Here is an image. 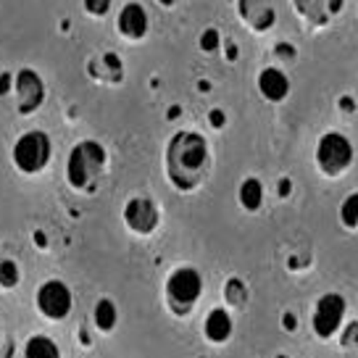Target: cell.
<instances>
[{
    "label": "cell",
    "instance_id": "obj_1",
    "mask_svg": "<svg viewBox=\"0 0 358 358\" xmlns=\"http://www.w3.org/2000/svg\"><path fill=\"white\" fill-rule=\"evenodd\" d=\"M211 166L206 137L198 132H177L166 148V177L179 192H192Z\"/></svg>",
    "mask_w": 358,
    "mask_h": 358
},
{
    "label": "cell",
    "instance_id": "obj_2",
    "mask_svg": "<svg viewBox=\"0 0 358 358\" xmlns=\"http://www.w3.org/2000/svg\"><path fill=\"white\" fill-rule=\"evenodd\" d=\"M106 148L95 140H85L71 148L66 161V179L74 190H92V182L106 169Z\"/></svg>",
    "mask_w": 358,
    "mask_h": 358
},
{
    "label": "cell",
    "instance_id": "obj_3",
    "mask_svg": "<svg viewBox=\"0 0 358 358\" xmlns=\"http://www.w3.org/2000/svg\"><path fill=\"white\" fill-rule=\"evenodd\" d=\"M50 156H53V143H50L48 132H43V129L24 132L11 150L13 166L19 169L22 174H27V177L40 174L50 164Z\"/></svg>",
    "mask_w": 358,
    "mask_h": 358
},
{
    "label": "cell",
    "instance_id": "obj_4",
    "mask_svg": "<svg viewBox=\"0 0 358 358\" xmlns=\"http://www.w3.org/2000/svg\"><path fill=\"white\" fill-rule=\"evenodd\" d=\"M203 295V277L198 268L179 266L169 274L166 280V303L171 313L177 316H187L195 308V303Z\"/></svg>",
    "mask_w": 358,
    "mask_h": 358
},
{
    "label": "cell",
    "instance_id": "obj_5",
    "mask_svg": "<svg viewBox=\"0 0 358 358\" xmlns=\"http://www.w3.org/2000/svg\"><path fill=\"white\" fill-rule=\"evenodd\" d=\"M353 164V143L343 132H324L316 143V166L329 179H337Z\"/></svg>",
    "mask_w": 358,
    "mask_h": 358
},
{
    "label": "cell",
    "instance_id": "obj_6",
    "mask_svg": "<svg viewBox=\"0 0 358 358\" xmlns=\"http://www.w3.org/2000/svg\"><path fill=\"white\" fill-rule=\"evenodd\" d=\"M343 319H345V298L340 292H327L316 301L313 308V332L322 340H329L343 329Z\"/></svg>",
    "mask_w": 358,
    "mask_h": 358
},
{
    "label": "cell",
    "instance_id": "obj_7",
    "mask_svg": "<svg viewBox=\"0 0 358 358\" xmlns=\"http://www.w3.org/2000/svg\"><path fill=\"white\" fill-rule=\"evenodd\" d=\"M71 306H74V295H71L66 282L48 280L40 285V290H37V311L43 313L45 319L61 322L71 313Z\"/></svg>",
    "mask_w": 358,
    "mask_h": 358
},
{
    "label": "cell",
    "instance_id": "obj_8",
    "mask_svg": "<svg viewBox=\"0 0 358 358\" xmlns=\"http://www.w3.org/2000/svg\"><path fill=\"white\" fill-rule=\"evenodd\" d=\"M158 222H161V211L156 208V203L145 198V195H134L124 206V224L134 235H153Z\"/></svg>",
    "mask_w": 358,
    "mask_h": 358
},
{
    "label": "cell",
    "instance_id": "obj_9",
    "mask_svg": "<svg viewBox=\"0 0 358 358\" xmlns=\"http://www.w3.org/2000/svg\"><path fill=\"white\" fill-rule=\"evenodd\" d=\"M13 90H16V103H19V113L29 116L34 113L45 101V82L40 79V74L34 69H22L16 71V82H13Z\"/></svg>",
    "mask_w": 358,
    "mask_h": 358
},
{
    "label": "cell",
    "instance_id": "obj_10",
    "mask_svg": "<svg viewBox=\"0 0 358 358\" xmlns=\"http://www.w3.org/2000/svg\"><path fill=\"white\" fill-rule=\"evenodd\" d=\"M116 27H119V34L127 40H143L148 34V27H150V19H148L143 3H137V0L124 3V8L116 16Z\"/></svg>",
    "mask_w": 358,
    "mask_h": 358
},
{
    "label": "cell",
    "instance_id": "obj_11",
    "mask_svg": "<svg viewBox=\"0 0 358 358\" xmlns=\"http://www.w3.org/2000/svg\"><path fill=\"white\" fill-rule=\"evenodd\" d=\"M258 92H261L268 103H282L290 95V79H287V74L277 66L261 69V74H258Z\"/></svg>",
    "mask_w": 358,
    "mask_h": 358
},
{
    "label": "cell",
    "instance_id": "obj_12",
    "mask_svg": "<svg viewBox=\"0 0 358 358\" xmlns=\"http://www.w3.org/2000/svg\"><path fill=\"white\" fill-rule=\"evenodd\" d=\"M232 327L235 324H232L229 311L222 308V306H216V308L208 311L206 322H203V335H206V340L213 343V345H224V343L232 337Z\"/></svg>",
    "mask_w": 358,
    "mask_h": 358
},
{
    "label": "cell",
    "instance_id": "obj_13",
    "mask_svg": "<svg viewBox=\"0 0 358 358\" xmlns=\"http://www.w3.org/2000/svg\"><path fill=\"white\" fill-rule=\"evenodd\" d=\"M237 198H240V206H243L245 211H250V213L258 211V208L264 206V185H261V179H256V177L243 179Z\"/></svg>",
    "mask_w": 358,
    "mask_h": 358
},
{
    "label": "cell",
    "instance_id": "obj_14",
    "mask_svg": "<svg viewBox=\"0 0 358 358\" xmlns=\"http://www.w3.org/2000/svg\"><path fill=\"white\" fill-rule=\"evenodd\" d=\"M24 358H61V348L48 335H34L24 345Z\"/></svg>",
    "mask_w": 358,
    "mask_h": 358
},
{
    "label": "cell",
    "instance_id": "obj_15",
    "mask_svg": "<svg viewBox=\"0 0 358 358\" xmlns=\"http://www.w3.org/2000/svg\"><path fill=\"white\" fill-rule=\"evenodd\" d=\"M92 322L101 332H111L116 322H119V311H116V303L111 298H101L95 303V311H92Z\"/></svg>",
    "mask_w": 358,
    "mask_h": 358
},
{
    "label": "cell",
    "instance_id": "obj_16",
    "mask_svg": "<svg viewBox=\"0 0 358 358\" xmlns=\"http://www.w3.org/2000/svg\"><path fill=\"white\" fill-rule=\"evenodd\" d=\"M22 280V271H19V264L13 258H0V287L11 290L16 287Z\"/></svg>",
    "mask_w": 358,
    "mask_h": 358
},
{
    "label": "cell",
    "instance_id": "obj_17",
    "mask_svg": "<svg viewBox=\"0 0 358 358\" xmlns=\"http://www.w3.org/2000/svg\"><path fill=\"white\" fill-rule=\"evenodd\" d=\"M340 222L345 224L348 229L358 227V192H350L343 206H340Z\"/></svg>",
    "mask_w": 358,
    "mask_h": 358
},
{
    "label": "cell",
    "instance_id": "obj_18",
    "mask_svg": "<svg viewBox=\"0 0 358 358\" xmlns=\"http://www.w3.org/2000/svg\"><path fill=\"white\" fill-rule=\"evenodd\" d=\"M224 292H227V303H229V306H243V303H245V285L240 280H235V277L227 282Z\"/></svg>",
    "mask_w": 358,
    "mask_h": 358
},
{
    "label": "cell",
    "instance_id": "obj_19",
    "mask_svg": "<svg viewBox=\"0 0 358 358\" xmlns=\"http://www.w3.org/2000/svg\"><path fill=\"white\" fill-rule=\"evenodd\" d=\"M219 48H222V34H219V29H206V32H201L203 53H216Z\"/></svg>",
    "mask_w": 358,
    "mask_h": 358
},
{
    "label": "cell",
    "instance_id": "obj_20",
    "mask_svg": "<svg viewBox=\"0 0 358 358\" xmlns=\"http://www.w3.org/2000/svg\"><path fill=\"white\" fill-rule=\"evenodd\" d=\"M111 3L113 0H82L85 11H87L90 16H95V19H103L106 13L111 11Z\"/></svg>",
    "mask_w": 358,
    "mask_h": 358
},
{
    "label": "cell",
    "instance_id": "obj_21",
    "mask_svg": "<svg viewBox=\"0 0 358 358\" xmlns=\"http://www.w3.org/2000/svg\"><path fill=\"white\" fill-rule=\"evenodd\" d=\"M13 82H16V74H11V71H0V98H6V95L11 92Z\"/></svg>",
    "mask_w": 358,
    "mask_h": 358
},
{
    "label": "cell",
    "instance_id": "obj_22",
    "mask_svg": "<svg viewBox=\"0 0 358 358\" xmlns=\"http://www.w3.org/2000/svg\"><path fill=\"white\" fill-rule=\"evenodd\" d=\"M358 343V322H350L343 332V345H356Z\"/></svg>",
    "mask_w": 358,
    "mask_h": 358
},
{
    "label": "cell",
    "instance_id": "obj_23",
    "mask_svg": "<svg viewBox=\"0 0 358 358\" xmlns=\"http://www.w3.org/2000/svg\"><path fill=\"white\" fill-rule=\"evenodd\" d=\"M208 116H211V127H213V129H222L224 124H227V113H224L222 108H213Z\"/></svg>",
    "mask_w": 358,
    "mask_h": 358
},
{
    "label": "cell",
    "instance_id": "obj_24",
    "mask_svg": "<svg viewBox=\"0 0 358 358\" xmlns=\"http://www.w3.org/2000/svg\"><path fill=\"white\" fill-rule=\"evenodd\" d=\"M295 324H298V322H295V313H285V316H282V327H285V329H287V332H295Z\"/></svg>",
    "mask_w": 358,
    "mask_h": 358
},
{
    "label": "cell",
    "instance_id": "obj_25",
    "mask_svg": "<svg viewBox=\"0 0 358 358\" xmlns=\"http://www.w3.org/2000/svg\"><path fill=\"white\" fill-rule=\"evenodd\" d=\"M290 192H292V182H290L287 177H285V179L280 182V195H282V198H287Z\"/></svg>",
    "mask_w": 358,
    "mask_h": 358
},
{
    "label": "cell",
    "instance_id": "obj_26",
    "mask_svg": "<svg viewBox=\"0 0 358 358\" xmlns=\"http://www.w3.org/2000/svg\"><path fill=\"white\" fill-rule=\"evenodd\" d=\"M340 108H345V111H353V108H356V103L350 101V98H343V101H340Z\"/></svg>",
    "mask_w": 358,
    "mask_h": 358
},
{
    "label": "cell",
    "instance_id": "obj_27",
    "mask_svg": "<svg viewBox=\"0 0 358 358\" xmlns=\"http://www.w3.org/2000/svg\"><path fill=\"white\" fill-rule=\"evenodd\" d=\"M277 53L280 56H292V48L290 45H277Z\"/></svg>",
    "mask_w": 358,
    "mask_h": 358
},
{
    "label": "cell",
    "instance_id": "obj_28",
    "mask_svg": "<svg viewBox=\"0 0 358 358\" xmlns=\"http://www.w3.org/2000/svg\"><path fill=\"white\" fill-rule=\"evenodd\" d=\"M34 240H37V245L45 248L48 243H45V232H34Z\"/></svg>",
    "mask_w": 358,
    "mask_h": 358
},
{
    "label": "cell",
    "instance_id": "obj_29",
    "mask_svg": "<svg viewBox=\"0 0 358 358\" xmlns=\"http://www.w3.org/2000/svg\"><path fill=\"white\" fill-rule=\"evenodd\" d=\"M177 113H179L177 106H174V108H169V119H177Z\"/></svg>",
    "mask_w": 358,
    "mask_h": 358
},
{
    "label": "cell",
    "instance_id": "obj_30",
    "mask_svg": "<svg viewBox=\"0 0 358 358\" xmlns=\"http://www.w3.org/2000/svg\"><path fill=\"white\" fill-rule=\"evenodd\" d=\"M158 3H161V6H166V8H169V6H174L177 0H158Z\"/></svg>",
    "mask_w": 358,
    "mask_h": 358
},
{
    "label": "cell",
    "instance_id": "obj_31",
    "mask_svg": "<svg viewBox=\"0 0 358 358\" xmlns=\"http://www.w3.org/2000/svg\"><path fill=\"white\" fill-rule=\"evenodd\" d=\"M274 358H290V356H285V353H280V356H274Z\"/></svg>",
    "mask_w": 358,
    "mask_h": 358
},
{
    "label": "cell",
    "instance_id": "obj_32",
    "mask_svg": "<svg viewBox=\"0 0 358 358\" xmlns=\"http://www.w3.org/2000/svg\"><path fill=\"white\" fill-rule=\"evenodd\" d=\"M0 327H3V324H0Z\"/></svg>",
    "mask_w": 358,
    "mask_h": 358
}]
</instances>
